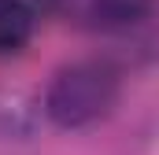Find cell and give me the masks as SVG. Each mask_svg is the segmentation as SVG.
<instances>
[{"label":"cell","mask_w":159,"mask_h":155,"mask_svg":"<svg viewBox=\"0 0 159 155\" xmlns=\"http://www.w3.org/2000/svg\"><path fill=\"white\" fill-rule=\"evenodd\" d=\"M122 96V74L111 59L63 63L44 89V115L59 129H89L115 111Z\"/></svg>","instance_id":"1"},{"label":"cell","mask_w":159,"mask_h":155,"mask_svg":"<svg viewBox=\"0 0 159 155\" xmlns=\"http://www.w3.org/2000/svg\"><path fill=\"white\" fill-rule=\"evenodd\" d=\"M37 4L41 11L96 33H126L148 22L156 11V0H37Z\"/></svg>","instance_id":"2"},{"label":"cell","mask_w":159,"mask_h":155,"mask_svg":"<svg viewBox=\"0 0 159 155\" xmlns=\"http://www.w3.org/2000/svg\"><path fill=\"white\" fill-rule=\"evenodd\" d=\"M37 30L34 0H0V55H19Z\"/></svg>","instance_id":"3"}]
</instances>
